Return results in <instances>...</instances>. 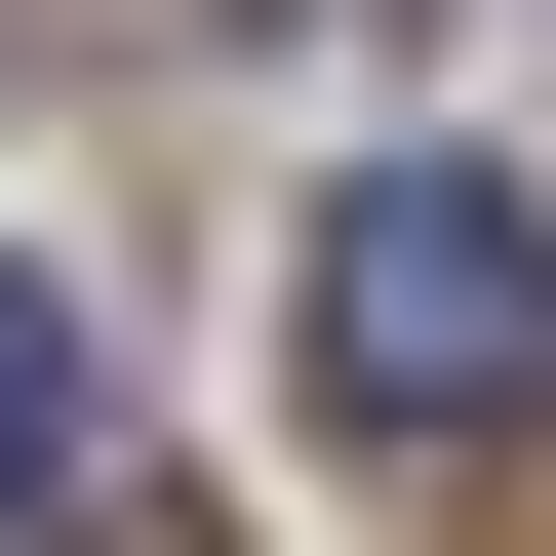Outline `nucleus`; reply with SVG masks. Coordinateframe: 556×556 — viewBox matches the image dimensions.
<instances>
[{
	"label": "nucleus",
	"instance_id": "f257e3e1",
	"mask_svg": "<svg viewBox=\"0 0 556 556\" xmlns=\"http://www.w3.org/2000/svg\"><path fill=\"white\" fill-rule=\"evenodd\" d=\"M278 358H318V438H358V477L556 517V199H517V160H358L318 239H278Z\"/></svg>",
	"mask_w": 556,
	"mask_h": 556
},
{
	"label": "nucleus",
	"instance_id": "7ed1b4c3",
	"mask_svg": "<svg viewBox=\"0 0 556 556\" xmlns=\"http://www.w3.org/2000/svg\"><path fill=\"white\" fill-rule=\"evenodd\" d=\"M40 556H239V517H119V477H40Z\"/></svg>",
	"mask_w": 556,
	"mask_h": 556
},
{
	"label": "nucleus",
	"instance_id": "f03ea898",
	"mask_svg": "<svg viewBox=\"0 0 556 556\" xmlns=\"http://www.w3.org/2000/svg\"><path fill=\"white\" fill-rule=\"evenodd\" d=\"M80 477V278H0V517Z\"/></svg>",
	"mask_w": 556,
	"mask_h": 556
}]
</instances>
